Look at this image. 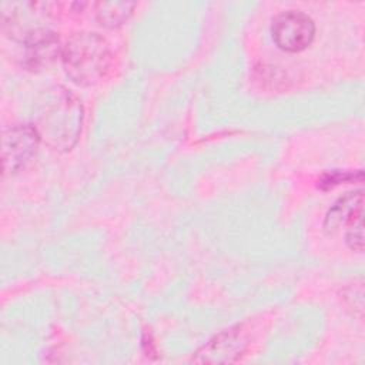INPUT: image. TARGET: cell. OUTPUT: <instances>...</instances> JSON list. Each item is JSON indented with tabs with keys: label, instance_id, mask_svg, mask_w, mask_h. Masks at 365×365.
<instances>
[{
	"label": "cell",
	"instance_id": "obj_7",
	"mask_svg": "<svg viewBox=\"0 0 365 365\" xmlns=\"http://www.w3.org/2000/svg\"><path fill=\"white\" fill-rule=\"evenodd\" d=\"M364 210V191H351L341 197L327 212L324 228L327 232L332 234L339 230L358 212Z\"/></svg>",
	"mask_w": 365,
	"mask_h": 365
},
{
	"label": "cell",
	"instance_id": "obj_4",
	"mask_svg": "<svg viewBox=\"0 0 365 365\" xmlns=\"http://www.w3.org/2000/svg\"><path fill=\"white\" fill-rule=\"evenodd\" d=\"M40 137L31 124L13 125L3 134L1 160L3 170L7 174H14L24 168L34 157Z\"/></svg>",
	"mask_w": 365,
	"mask_h": 365
},
{
	"label": "cell",
	"instance_id": "obj_1",
	"mask_svg": "<svg viewBox=\"0 0 365 365\" xmlns=\"http://www.w3.org/2000/svg\"><path fill=\"white\" fill-rule=\"evenodd\" d=\"M81 124L83 106L64 87H54L46 91L37 104L31 123L40 140L56 151H68L76 145Z\"/></svg>",
	"mask_w": 365,
	"mask_h": 365
},
{
	"label": "cell",
	"instance_id": "obj_5",
	"mask_svg": "<svg viewBox=\"0 0 365 365\" xmlns=\"http://www.w3.org/2000/svg\"><path fill=\"white\" fill-rule=\"evenodd\" d=\"M58 36L47 27L31 31L23 38V64L31 71L51 67L63 56Z\"/></svg>",
	"mask_w": 365,
	"mask_h": 365
},
{
	"label": "cell",
	"instance_id": "obj_2",
	"mask_svg": "<svg viewBox=\"0 0 365 365\" xmlns=\"http://www.w3.org/2000/svg\"><path fill=\"white\" fill-rule=\"evenodd\" d=\"M63 67L67 77L78 86L101 81L113 63L110 44L97 33L73 34L63 47Z\"/></svg>",
	"mask_w": 365,
	"mask_h": 365
},
{
	"label": "cell",
	"instance_id": "obj_10",
	"mask_svg": "<svg viewBox=\"0 0 365 365\" xmlns=\"http://www.w3.org/2000/svg\"><path fill=\"white\" fill-rule=\"evenodd\" d=\"M362 178H364L362 171H356V173L331 171V173H327L321 177L319 187L322 190H329V188H334L339 184H346V182H352V181H362Z\"/></svg>",
	"mask_w": 365,
	"mask_h": 365
},
{
	"label": "cell",
	"instance_id": "obj_8",
	"mask_svg": "<svg viewBox=\"0 0 365 365\" xmlns=\"http://www.w3.org/2000/svg\"><path fill=\"white\" fill-rule=\"evenodd\" d=\"M97 21L104 27H118L133 14L135 3L130 1H101L93 4Z\"/></svg>",
	"mask_w": 365,
	"mask_h": 365
},
{
	"label": "cell",
	"instance_id": "obj_6",
	"mask_svg": "<svg viewBox=\"0 0 365 365\" xmlns=\"http://www.w3.org/2000/svg\"><path fill=\"white\" fill-rule=\"evenodd\" d=\"M245 339L238 329H227L202 346L192 358L195 362H232L241 356Z\"/></svg>",
	"mask_w": 365,
	"mask_h": 365
},
{
	"label": "cell",
	"instance_id": "obj_9",
	"mask_svg": "<svg viewBox=\"0 0 365 365\" xmlns=\"http://www.w3.org/2000/svg\"><path fill=\"white\" fill-rule=\"evenodd\" d=\"M345 241L354 251L361 252L364 250V210L358 211L348 222Z\"/></svg>",
	"mask_w": 365,
	"mask_h": 365
},
{
	"label": "cell",
	"instance_id": "obj_3",
	"mask_svg": "<svg viewBox=\"0 0 365 365\" xmlns=\"http://www.w3.org/2000/svg\"><path fill=\"white\" fill-rule=\"evenodd\" d=\"M271 34L278 48L287 53H298L312 43L315 24L308 14L299 10H288L274 17Z\"/></svg>",
	"mask_w": 365,
	"mask_h": 365
}]
</instances>
